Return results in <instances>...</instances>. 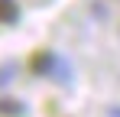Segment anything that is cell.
I'll list each match as a JSON object with an SVG mask.
<instances>
[{"label": "cell", "mask_w": 120, "mask_h": 117, "mask_svg": "<svg viewBox=\"0 0 120 117\" xmlns=\"http://www.w3.org/2000/svg\"><path fill=\"white\" fill-rule=\"evenodd\" d=\"M52 68H59V58H55V52H36V55H33V72L49 75Z\"/></svg>", "instance_id": "1"}, {"label": "cell", "mask_w": 120, "mask_h": 117, "mask_svg": "<svg viewBox=\"0 0 120 117\" xmlns=\"http://www.w3.org/2000/svg\"><path fill=\"white\" fill-rule=\"evenodd\" d=\"M16 16H20L16 0H0V23H13Z\"/></svg>", "instance_id": "2"}]
</instances>
